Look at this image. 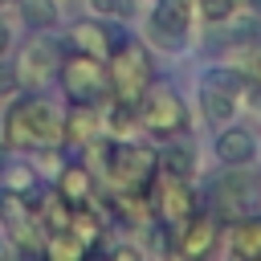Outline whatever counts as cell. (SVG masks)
<instances>
[{"label":"cell","mask_w":261,"mask_h":261,"mask_svg":"<svg viewBox=\"0 0 261 261\" xmlns=\"http://www.w3.org/2000/svg\"><path fill=\"white\" fill-rule=\"evenodd\" d=\"M4 143L12 147H24V151H45V147H57L61 143V118L49 102L41 98H24L8 110L4 118Z\"/></svg>","instance_id":"cell-1"},{"label":"cell","mask_w":261,"mask_h":261,"mask_svg":"<svg viewBox=\"0 0 261 261\" xmlns=\"http://www.w3.org/2000/svg\"><path fill=\"white\" fill-rule=\"evenodd\" d=\"M106 61H110V65H106V86H110L114 102L135 106V102L143 98V90L151 86V61H147L143 45H135V41H130V45H118Z\"/></svg>","instance_id":"cell-2"},{"label":"cell","mask_w":261,"mask_h":261,"mask_svg":"<svg viewBox=\"0 0 261 261\" xmlns=\"http://www.w3.org/2000/svg\"><path fill=\"white\" fill-rule=\"evenodd\" d=\"M102 155H106V175L118 192H147L159 163L155 151L135 147V143H114V147H102Z\"/></svg>","instance_id":"cell-3"},{"label":"cell","mask_w":261,"mask_h":261,"mask_svg":"<svg viewBox=\"0 0 261 261\" xmlns=\"http://www.w3.org/2000/svg\"><path fill=\"white\" fill-rule=\"evenodd\" d=\"M57 77H61L65 98H73V102H98L102 94H110V86H106V65H102L98 57H90V53L65 57L61 69H57Z\"/></svg>","instance_id":"cell-4"},{"label":"cell","mask_w":261,"mask_h":261,"mask_svg":"<svg viewBox=\"0 0 261 261\" xmlns=\"http://www.w3.org/2000/svg\"><path fill=\"white\" fill-rule=\"evenodd\" d=\"M135 114H139V122L147 126V130H155V135H171V130H184L188 126V110H184V102L175 98V90H167V86H147L143 90V98L135 102Z\"/></svg>","instance_id":"cell-5"},{"label":"cell","mask_w":261,"mask_h":261,"mask_svg":"<svg viewBox=\"0 0 261 261\" xmlns=\"http://www.w3.org/2000/svg\"><path fill=\"white\" fill-rule=\"evenodd\" d=\"M151 208L159 212V220H167V224H184L192 212H196V196L188 192V184L179 179V175H163V184L155 188V196H151Z\"/></svg>","instance_id":"cell-6"},{"label":"cell","mask_w":261,"mask_h":261,"mask_svg":"<svg viewBox=\"0 0 261 261\" xmlns=\"http://www.w3.org/2000/svg\"><path fill=\"white\" fill-rule=\"evenodd\" d=\"M188 20H192L188 0H155L151 33H155L163 45H179V41H184V33H188Z\"/></svg>","instance_id":"cell-7"},{"label":"cell","mask_w":261,"mask_h":261,"mask_svg":"<svg viewBox=\"0 0 261 261\" xmlns=\"http://www.w3.org/2000/svg\"><path fill=\"white\" fill-rule=\"evenodd\" d=\"M53 65H57V53H53V45H49V41H33V45H24L20 65H16L20 86H41V82L53 73Z\"/></svg>","instance_id":"cell-8"},{"label":"cell","mask_w":261,"mask_h":261,"mask_svg":"<svg viewBox=\"0 0 261 261\" xmlns=\"http://www.w3.org/2000/svg\"><path fill=\"white\" fill-rule=\"evenodd\" d=\"M212 245H216V224L208 220V216H188L184 224H179V241H175V249L184 253V257H204V253H212Z\"/></svg>","instance_id":"cell-9"},{"label":"cell","mask_w":261,"mask_h":261,"mask_svg":"<svg viewBox=\"0 0 261 261\" xmlns=\"http://www.w3.org/2000/svg\"><path fill=\"white\" fill-rule=\"evenodd\" d=\"M69 41H73L77 53H90V57H98V61H106V57L114 53V37H110V29H102L98 20H77L73 33H69Z\"/></svg>","instance_id":"cell-10"},{"label":"cell","mask_w":261,"mask_h":261,"mask_svg":"<svg viewBox=\"0 0 261 261\" xmlns=\"http://www.w3.org/2000/svg\"><path fill=\"white\" fill-rule=\"evenodd\" d=\"M102 118L94 110V102H73V110L61 118V143H90L98 135Z\"/></svg>","instance_id":"cell-11"},{"label":"cell","mask_w":261,"mask_h":261,"mask_svg":"<svg viewBox=\"0 0 261 261\" xmlns=\"http://www.w3.org/2000/svg\"><path fill=\"white\" fill-rule=\"evenodd\" d=\"M57 196H61L69 208L90 204V196H94V175H90V167H82V163L61 167V175H57Z\"/></svg>","instance_id":"cell-12"},{"label":"cell","mask_w":261,"mask_h":261,"mask_svg":"<svg viewBox=\"0 0 261 261\" xmlns=\"http://www.w3.org/2000/svg\"><path fill=\"white\" fill-rule=\"evenodd\" d=\"M257 184L249 179V175H241V171H232V175H224V179H216V208L220 212H237L245 200H249V192H253Z\"/></svg>","instance_id":"cell-13"},{"label":"cell","mask_w":261,"mask_h":261,"mask_svg":"<svg viewBox=\"0 0 261 261\" xmlns=\"http://www.w3.org/2000/svg\"><path fill=\"white\" fill-rule=\"evenodd\" d=\"M253 151H257V143H253L249 130H220V139H216L220 163H249Z\"/></svg>","instance_id":"cell-14"},{"label":"cell","mask_w":261,"mask_h":261,"mask_svg":"<svg viewBox=\"0 0 261 261\" xmlns=\"http://www.w3.org/2000/svg\"><path fill=\"white\" fill-rule=\"evenodd\" d=\"M232 110H237V94L204 82V114H208L212 122H228V118H232Z\"/></svg>","instance_id":"cell-15"},{"label":"cell","mask_w":261,"mask_h":261,"mask_svg":"<svg viewBox=\"0 0 261 261\" xmlns=\"http://www.w3.org/2000/svg\"><path fill=\"white\" fill-rule=\"evenodd\" d=\"M232 253L237 257H261V220H241L232 224Z\"/></svg>","instance_id":"cell-16"},{"label":"cell","mask_w":261,"mask_h":261,"mask_svg":"<svg viewBox=\"0 0 261 261\" xmlns=\"http://www.w3.org/2000/svg\"><path fill=\"white\" fill-rule=\"evenodd\" d=\"M20 16L29 29H53L57 24V4L53 0H20Z\"/></svg>","instance_id":"cell-17"},{"label":"cell","mask_w":261,"mask_h":261,"mask_svg":"<svg viewBox=\"0 0 261 261\" xmlns=\"http://www.w3.org/2000/svg\"><path fill=\"white\" fill-rule=\"evenodd\" d=\"M159 163H163V175H179V179H184V175L192 171V155L179 151V147H167V151L159 155Z\"/></svg>","instance_id":"cell-18"},{"label":"cell","mask_w":261,"mask_h":261,"mask_svg":"<svg viewBox=\"0 0 261 261\" xmlns=\"http://www.w3.org/2000/svg\"><path fill=\"white\" fill-rule=\"evenodd\" d=\"M232 8H237V0H200V12L208 20H224V16H232Z\"/></svg>","instance_id":"cell-19"},{"label":"cell","mask_w":261,"mask_h":261,"mask_svg":"<svg viewBox=\"0 0 261 261\" xmlns=\"http://www.w3.org/2000/svg\"><path fill=\"white\" fill-rule=\"evenodd\" d=\"M16 90H20V73H16V65H4V61H0V102L12 98Z\"/></svg>","instance_id":"cell-20"},{"label":"cell","mask_w":261,"mask_h":261,"mask_svg":"<svg viewBox=\"0 0 261 261\" xmlns=\"http://www.w3.org/2000/svg\"><path fill=\"white\" fill-rule=\"evenodd\" d=\"M90 8L98 16H122L126 12V0H90Z\"/></svg>","instance_id":"cell-21"},{"label":"cell","mask_w":261,"mask_h":261,"mask_svg":"<svg viewBox=\"0 0 261 261\" xmlns=\"http://www.w3.org/2000/svg\"><path fill=\"white\" fill-rule=\"evenodd\" d=\"M249 73L261 82V53H253V57H249Z\"/></svg>","instance_id":"cell-22"},{"label":"cell","mask_w":261,"mask_h":261,"mask_svg":"<svg viewBox=\"0 0 261 261\" xmlns=\"http://www.w3.org/2000/svg\"><path fill=\"white\" fill-rule=\"evenodd\" d=\"M8 49V29H4V20H0V53Z\"/></svg>","instance_id":"cell-23"},{"label":"cell","mask_w":261,"mask_h":261,"mask_svg":"<svg viewBox=\"0 0 261 261\" xmlns=\"http://www.w3.org/2000/svg\"><path fill=\"white\" fill-rule=\"evenodd\" d=\"M4 4H12V0H0V8H4Z\"/></svg>","instance_id":"cell-24"}]
</instances>
